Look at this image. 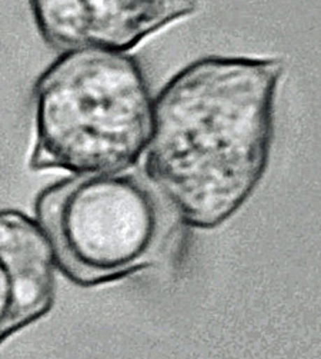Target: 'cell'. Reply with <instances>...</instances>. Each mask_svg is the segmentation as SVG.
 Segmentation results:
<instances>
[{
    "label": "cell",
    "instance_id": "6da1fadb",
    "mask_svg": "<svg viewBox=\"0 0 321 359\" xmlns=\"http://www.w3.org/2000/svg\"><path fill=\"white\" fill-rule=\"evenodd\" d=\"M283 74L277 57L210 55L178 69L153 97L143 173L178 222L220 228L257 191Z\"/></svg>",
    "mask_w": 321,
    "mask_h": 359
},
{
    "label": "cell",
    "instance_id": "7a4b0ae2",
    "mask_svg": "<svg viewBox=\"0 0 321 359\" xmlns=\"http://www.w3.org/2000/svg\"><path fill=\"white\" fill-rule=\"evenodd\" d=\"M31 107L34 172L113 173L134 169L145 155L153 96L133 55L62 52L34 81Z\"/></svg>",
    "mask_w": 321,
    "mask_h": 359
},
{
    "label": "cell",
    "instance_id": "5b68a950",
    "mask_svg": "<svg viewBox=\"0 0 321 359\" xmlns=\"http://www.w3.org/2000/svg\"><path fill=\"white\" fill-rule=\"evenodd\" d=\"M56 271L36 219L17 209H0V345L52 311Z\"/></svg>",
    "mask_w": 321,
    "mask_h": 359
},
{
    "label": "cell",
    "instance_id": "277c9868",
    "mask_svg": "<svg viewBox=\"0 0 321 359\" xmlns=\"http://www.w3.org/2000/svg\"><path fill=\"white\" fill-rule=\"evenodd\" d=\"M31 20L53 50L127 53L149 36L197 13L199 0H27Z\"/></svg>",
    "mask_w": 321,
    "mask_h": 359
},
{
    "label": "cell",
    "instance_id": "3957f363",
    "mask_svg": "<svg viewBox=\"0 0 321 359\" xmlns=\"http://www.w3.org/2000/svg\"><path fill=\"white\" fill-rule=\"evenodd\" d=\"M34 219L57 271L80 288L155 266L180 225L143 172L70 175L43 188Z\"/></svg>",
    "mask_w": 321,
    "mask_h": 359
}]
</instances>
